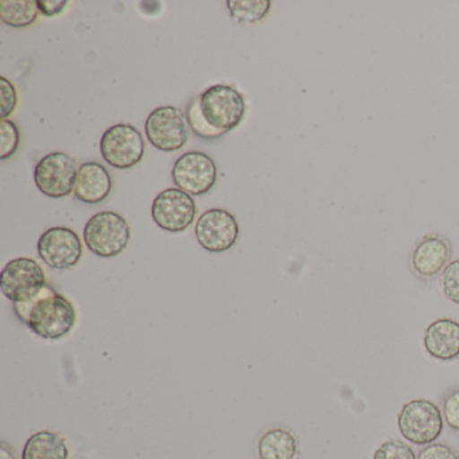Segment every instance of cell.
<instances>
[{
  "instance_id": "cell-22",
  "label": "cell",
  "mask_w": 459,
  "mask_h": 459,
  "mask_svg": "<svg viewBox=\"0 0 459 459\" xmlns=\"http://www.w3.org/2000/svg\"><path fill=\"white\" fill-rule=\"evenodd\" d=\"M373 459H418L413 448L399 439H388L378 446Z\"/></svg>"
},
{
  "instance_id": "cell-15",
  "label": "cell",
  "mask_w": 459,
  "mask_h": 459,
  "mask_svg": "<svg viewBox=\"0 0 459 459\" xmlns=\"http://www.w3.org/2000/svg\"><path fill=\"white\" fill-rule=\"evenodd\" d=\"M112 192V178L106 166L98 162L82 163L79 169L74 195L82 203H103Z\"/></svg>"
},
{
  "instance_id": "cell-26",
  "label": "cell",
  "mask_w": 459,
  "mask_h": 459,
  "mask_svg": "<svg viewBox=\"0 0 459 459\" xmlns=\"http://www.w3.org/2000/svg\"><path fill=\"white\" fill-rule=\"evenodd\" d=\"M418 459H459L458 454L446 443L434 442L424 446L418 453Z\"/></svg>"
},
{
  "instance_id": "cell-9",
  "label": "cell",
  "mask_w": 459,
  "mask_h": 459,
  "mask_svg": "<svg viewBox=\"0 0 459 459\" xmlns=\"http://www.w3.org/2000/svg\"><path fill=\"white\" fill-rule=\"evenodd\" d=\"M152 216L160 230L181 233L195 222L197 205L195 198L178 187L162 190L152 201Z\"/></svg>"
},
{
  "instance_id": "cell-19",
  "label": "cell",
  "mask_w": 459,
  "mask_h": 459,
  "mask_svg": "<svg viewBox=\"0 0 459 459\" xmlns=\"http://www.w3.org/2000/svg\"><path fill=\"white\" fill-rule=\"evenodd\" d=\"M227 6L236 22L252 25L267 17L273 4L270 0H228Z\"/></svg>"
},
{
  "instance_id": "cell-2",
  "label": "cell",
  "mask_w": 459,
  "mask_h": 459,
  "mask_svg": "<svg viewBox=\"0 0 459 459\" xmlns=\"http://www.w3.org/2000/svg\"><path fill=\"white\" fill-rule=\"evenodd\" d=\"M84 240L88 249L98 256H119L130 244L131 228L119 213L100 212L85 224Z\"/></svg>"
},
{
  "instance_id": "cell-12",
  "label": "cell",
  "mask_w": 459,
  "mask_h": 459,
  "mask_svg": "<svg viewBox=\"0 0 459 459\" xmlns=\"http://www.w3.org/2000/svg\"><path fill=\"white\" fill-rule=\"evenodd\" d=\"M37 249L42 262L55 270L74 268L82 257V238L71 228H50L42 233Z\"/></svg>"
},
{
  "instance_id": "cell-24",
  "label": "cell",
  "mask_w": 459,
  "mask_h": 459,
  "mask_svg": "<svg viewBox=\"0 0 459 459\" xmlns=\"http://www.w3.org/2000/svg\"><path fill=\"white\" fill-rule=\"evenodd\" d=\"M18 106V92L12 82L0 77V117L7 119L14 114Z\"/></svg>"
},
{
  "instance_id": "cell-18",
  "label": "cell",
  "mask_w": 459,
  "mask_h": 459,
  "mask_svg": "<svg viewBox=\"0 0 459 459\" xmlns=\"http://www.w3.org/2000/svg\"><path fill=\"white\" fill-rule=\"evenodd\" d=\"M37 0H0V18L6 25L25 29L39 20Z\"/></svg>"
},
{
  "instance_id": "cell-13",
  "label": "cell",
  "mask_w": 459,
  "mask_h": 459,
  "mask_svg": "<svg viewBox=\"0 0 459 459\" xmlns=\"http://www.w3.org/2000/svg\"><path fill=\"white\" fill-rule=\"evenodd\" d=\"M453 256V247L445 236H424L411 255V268L419 278L431 279L443 273Z\"/></svg>"
},
{
  "instance_id": "cell-25",
  "label": "cell",
  "mask_w": 459,
  "mask_h": 459,
  "mask_svg": "<svg viewBox=\"0 0 459 459\" xmlns=\"http://www.w3.org/2000/svg\"><path fill=\"white\" fill-rule=\"evenodd\" d=\"M442 415L447 426L459 432V388L446 394L442 403Z\"/></svg>"
},
{
  "instance_id": "cell-14",
  "label": "cell",
  "mask_w": 459,
  "mask_h": 459,
  "mask_svg": "<svg viewBox=\"0 0 459 459\" xmlns=\"http://www.w3.org/2000/svg\"><path fill=\"white\" fill-rule=\"evenodd\" d=\"M423 345L432 359L453 361L459 356V322L439 318L424 330Z\"/></svg>"
},
{
  "instance_id": "cell-16",
  "label": "cell",
  "mask_w": 459,
  "mask_h": 459,
  "mask_svg": "<svg viewBox=\"0 0 459 459\" xmlns=\"http://www.w3.org/2000/svg\"><path fill=\"white\" fill-rule=\"evenodd\" d=\"M257 451L260 459H295L298 454V439L290 429L273 427L262 435Z\"/></svg>"
},
{
  "instance_id": "cell-5",
  "label": "cell",
  "mask_w": 459,
  "mask_h": 459,
  "mask_svg": "<svg viewBox=\"0 0 459 459\" xmlns=\"http://www.w3.org/2000/svg\"><path fill=\"white\" fill-rule=\"evenodd\" d=\"M100 152L109 166L119 170H127L142 162L146 143L138 128L120 123L112 126L103 134Z\"/></svg>"
},
{
  "instance_id": "cell-17",
  "label": "cell",
  "mask_w": 459,
  "mask_h": 459,
  "mask_svg": "<svg viewBox=\"0 0 459 459\" xmlns=\"http://www.w3.org/2000/svg\"><path fill=\"white\" fill-rule=\"evenodd\" d=\"M22 459H69V447L57 432L39 431L29 437Z\"/></svg>"
},
{
  "instance_id": "cell-10",
  "label": "cell",
  "mask_w": 459,
  "mask_h": 459,
  "mask_svg": "<svg viewBox=\"0 0 459 459\" xmlns=\"http://www.w3.org/2000/svg\"><path fill=\"white\" fill-rule=\"evenodd\" d=\"M174 184L187 195H206L216 185L219 170L216 163L205 152H190L179 157L171 171Z\"/></svg>"
},
{
  "instance_id": "cell-21",
  "label": "cell",
  "mask_w": 459,
  "mask_h": 459,
  "mask_svg": "<svg viewBox=\"0 0 459 459\" xmlns=\"http://www.w3.org/2000/svg\"><path fill=\"white\" fill-rule=\"evenodd\" d=\"M21 133L12 120H0V160L12 158L20 149Z\"/></svg>"
},
{
  "instance_id": "cell-11",
  "label": "cell",
  "mask_w": 459,
  "mask_h": 459,
  "mask_svg": "<svg viewBox=\"0 0 459 459\" xmlns=\"http://www.w3.org/2000/svg\"><path fill=\"white\" fill-rule=\"evenodd\" d=\"M195 233L205 251L221 254L238 243L240 227L238 219L225 209H209L197 220Z\"/></svg>"
},
{
  "instance_id": "cell-1",
  "label": "cell",
  "mask_w": 459,
  "mask_h": 459,
  "mask_svg": "<svg viewBox=\"0 0 459 459\" xmlns=\"http://www.w3.org/2000/svg\"><path fill=\"white\" fill-rule=\"evenodd\" d=\"M14 313L31 332L49 341L66 337L77 322L74 303L49 284L30 299L14 303Z\"/></svg>"
},
{
  "instance_id": "cell-3",
  "label": "cell",
  "mask_w": 459,
  "mask_h": 459,
  "mask_svg": "<svg viewBox=\"0 0 459 459\" xmlns=\"http://www.w3.org/2000/svg\"><path fill=\"white\" fill-rule=\"evenodd\" d=\"M442 411L431 400L413 399L405 403L397 415V427L405 440L418 446L434 443L443 431Z\"/></svg>"
},
{
  "instance_id": "cell-8",
  "label": "cell",
  "mask_w": 459,
  "mask_h": 459,
  "mask_svg": "<svg viewBox=\"0 0 459 459\" xmlns=\"http://www.w3.org/2000/svg\"><path fill=\"white\" fill-rule=\"evenodd\" d=\"M44 268L30 257H18L4 265L0 290L13 303L25 302L47 286Z\"/></svg>"
},
{
  "instance_id": "cell-7",
  "label": "cell",
  "mask_w": 459,
  "mask_h": 459,
  "mask_svg": "<svg viewBox=\"0 0 459 459\" xmlns=\"http://www.w3.org/2000/svg\"><path fill=\"white\" fill-rule=\"evenodd\" d=\"M144 131L150 143L165 152L181 150L190 135L186 114L171 106L154 109L147 117Z\"/></svg>"
},
{
  "instance_id": "cell-20",
  "label": "cell",
  "mask_w": 459,
  "mask_h": 459,
  "mask_svg": "<svg viewBox=\"0 0 459 459\" xmlns=\"http://www.w3.org/2000/svg\"><path fill=\"white\" fill-rule=\"evenodd\" d=\"M186 119L189 127L192 128L193 134L203 139H216L225 135L222 131L216 130L206 122L203 111H201L200 96L190 101L186 109Z\"/></svg>"
},
{
  "instance_id": "cell-6",
  "label": "cell",
  "mask_w": 459,
  "mask_h": 459,
  "mask_svg": "<svg viewBox=\"0 0 459 459\" xmlns=\"http://www.w3.org/2000/svg\"><path fill=\"white\" fill-rule=\"evenodd\" d=\"M79 163L65 152H52L39 160L34 170V182L42 195L64 198L74 193Z\"/></svg>"
},
{
  "instance_id": "cell-23",
  "label": "cell",
  "mask_w": 459,
  "mask_h": 459,
  "mask_svg": "<svg viewBox=\"0 0 459 459\" xmlns=\"http://www.w3.org/2000/svg\"><path fill=\"white\" fill-rule=\"evenodd\" d=\"M440 287L443 295L450 302L459 305V259L448 263L447 267L443 270L440 275Z\"/></svg>"
},
{
  "instance_id": "cell-28",
  "label": "cell",
  "mask_w": 459,
  "mask_h": 459,
  "mask_svg": "<svg viewBox=\"0 0 459 459\" xmlns=\"http://www.w3.org/2000/svg\"><path fill=\"white\" fill-rule=\"evenodd\" d=\"M0 459H17L15 458L14 451L9 447L6 442L2 443L0 446Z\"/></svg>"
},
{
  "instance_id": "cell-27",
  "label": "cell",
  "mask_w": 459,
  "mask_h": 459,
  "mask_svg": "<svg viewBox=\"0 0 459 459\" xmlns=\"http://www.w3.org/2000/svg\"><path fill=\"white\" fill-rule=\"evenodd\" d=\"M69 0H37L39 13L45 17L52 18L65 12Z\"/></svg>"
},
{
  "instance_id": "cell-4",
  "label": "cell",
  "mask_w": 459,
  "mask_h": 459,
  "mask_svg": "<svg viewBox=\"0 0 459 459\" xmlns=\"http://www.w3.org/2000/svg\"><path fill=\"white\" fill-rule=\"evenodd\" d=\"M201 111L206 122L222 133L240 126L246 117L247 104L240 91L230 85H213L200 95Z\"/></svg>"
}]
</instances>
